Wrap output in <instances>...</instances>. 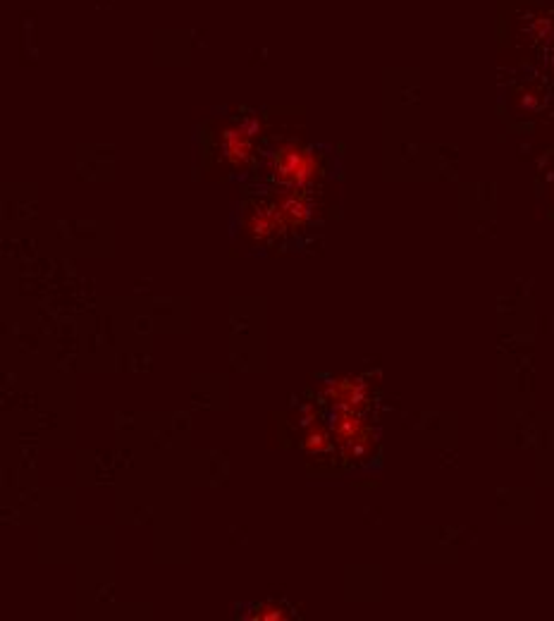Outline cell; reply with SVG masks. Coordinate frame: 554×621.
I'll return each mask as SVG.
<instances>
[{"label": "cell", "mask_w": 554, "mask_h": 621, "mask_svg": "<svg viewBox=\"0 0 554 621\" xmlns=\"http://www.w3.org/2000/svg\"><path fill=\"white\" fill-rule=\"evenodd\" d=\"M275 175L280 182L292 184V187H301L313 177V158L306 151H299L297 146L285 149L277 156Z\"/></svg>", "instance_id": "cell-1"}, {"label": "cell", "mask_w": 554, "mask_h": 621, "mask_svg": "<svg viewBox=\"0 0 554 621\" xmlns=\"http://www.w3.org/2000/svg\"><path fill=\"white\" fill-rule=\"evenodd\" d=\"M227 156L235 158V161H242V158L246 156V151H249V137H246L244 129H239V132H230L227 134Z\"/></svg>", "instance_id": "cell-2"}, {"label": "cell", "mask_w": 554, "mask_h": 621, "mask_svg": "<svg viewBox=\"0 0 554 621\" xmlns=\"http://www.w3.org/2000/svg\"><path fill=\"white\" fill-rule=\"evenodd\" d=\"M280 215L285 220H289V223H297V220L306 218V206L297 199H287L285 206L280 208Z\"/></svg>", "instance_id": "cell-3"}]
</instances>
